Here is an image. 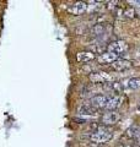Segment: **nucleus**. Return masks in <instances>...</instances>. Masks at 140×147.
Segmentation results:
<instances>
[{
  "label": "nucleus",
  "mask_w": 140,
  "mask_h": 147,
  "mask_svg": "<svg viewBox=\"0 0 140 147\" xmlns=\"http://www.w3.org/2000/svg\"><path fill=\"white\" fill-rule=\"evenodd\" d=\"M87 139L90 140L91 144L102 145V144H106V142H109L113 139V132L101 125L96 131H92L90 135H87Z\"/></svg>",
  "instance_id": "1"
},
{
  "label": "nucleus",
  "mask_w": 140,
  "mask_h": 147,
  "mask_svg": "<svg viewBox=\"0 0 140 147\" xmlns=\"http://www.w3.org/2000/svg\"><path fill=\"white\" fill-rule=\"evenodd\" d=\"M128 44L123 42V40H114V42L109 43L107 45V50H108L109 53H114L119 57V55H122L123 53H125L128 50Z\"/></svg>",
  "instance_id": "2"
},
{
  "label": "nucleus",
  "mask_w": 140,
  "mask_h": 147,
  "mask_svg": "<svg viewBox=\"0 0 140 147\" xmlns=\"http://www.w3.org/2000/svg\"><path fill=\"white\" fill-rule=\"evenodd\" d=\"M88 79L93 84H106V82H109L112 80V76L105 71H97V72H91L88 75Z\"/></svg>",
  "instance_id": "3"
},
{
  "label": "nucleus",
  "mask_w": 140,
  "mask_h": 147,
  "mask_svg": "<svg viewBox=\"0 0 140 147\" xmlns=\"http://www.w3.org/2000/svg\"><path fill=\"white\" fill-rule=\"evenodd\" d=\"M87 3L85 1H77V3H74L73 5H70L68 7V12L71 13V15L74 16H80L82 15V13H85L86 10H87Z\"/></svg>",
  "instance_id": "4"
},
{
  "label": "nucleus",
  "mask_w": 140,
  "mask_h": 147,
  "mask_svg": "<svg viewBox=\"0 0 140 147\" xmlns=\"http://www.w3.org/2000/svg\"><path fill=\"white\" fill-rule=\"evenodd\" d=\"M119 57L114 53H109V52H103L97 57V61L101 65H112L116 60H118Z\"/></svg>",
  "instance_id": "5"
},
{
  "label": "nucleus",
  "mask_w": 140,
  "mask_h": 147,
  "mask_svg": "<svg viewBox=\"0 0 140 147\" xmlns=\"http://www.w3.org/2000/svg\"><path fill=\"white\" fill-rule=\"evenodd\" d=\"M119 119H120V113L118 110H108L102 115L101 121L105 125H111V124H116Z\"/></svg>",
  "instance_id": "6"
},
{
  "label": "nucleus",
  "mask_w": 140,
  "mask_h": 147,
  "mask_svg": "<svg viewBox=\"0 0 140 147\" xmlns=\"http://www.w3.org/2000/svg\"><path fill=\"white\" fill-rule=\"evenodd\" d=\"M91 105L95 107L96 109H102V108H106L107 102H108V97L106 94H96L91 98Z\"/></svg>",
  "instance_id": "7"
},
{
  "label": "nucleus",
  "mask_w": 140,
  "mask_h": 147,
  "mask_svg": "<svg viewBox=\"0 0 140 147\" xmlns=\"http://www.w3.org/2000/svg\"><path fill=\"white\" fill-rule=\"evenodd\" d=\"M124 102V97L122 96H113V97H108V102H107L106 109L107 110H117Z\"/></svg>",
  "instance_id": "8"
},
{
  "label": "nucleus",
  "mask_w": 140,
  "mask_h": 147,
  "mask_svg": "<svg viewBox=\"0 0 140 147\" xmlns=\"http://www.w3.org/2000/svg\"><path fill=\"white\" fill-rule=\"evenodd\" d=\"M95 58H96V54L92 50H84V52H79L76 54L77 63H88V61H92Z\"/></svg>",
  "instance_id": "9"
},
{
  "label": "nucleus",
  "mask_w": 140,
  "mask_h": 147,
  "mask_svg": "<svg viewBox=\"0 0 140 147\" xmlns=\"http://www.w3.org/2000/svg\"><path fill=\"white\" fill-rule=\"evenodd\" d=\"M111 66L113 67V70H116V71H125V70H128V69L132 66V64H130L129 60H125V59H120L119 58L118 60H116Z\"/></svg>",
  "instance_id": "10"
},
{
  "label": "nucleus",
  "mask_w": 140,
  "mask_h": 147,
  "mask_svg": "<svg viewBox=\"0 0 140 147\" xmlns=\"http://www.w3.org/2000/svg\"><path fill=\"white\" fill-rule=\"evenodd\" d=\"M77 113L80 115H96L97 109L95 107H92L91 104H82L77 108Z\"/></svg>",
  "instance_id": "11"
},
{
  "label": "nucleus",
  "mask_w": 140,
  "mask_h": 147,
  "mask_svg": "<svg viewBox=\"0 0 140 147\" xmlns=\"http://www.w3.org/2000/svg\"><path fill=\"white\" fill-rule=\"evenodd\" d=\"M125 136L128 139H133V140H140V126H137V125H133L130 126L127 132H125Z\"/></svg>",
  "instance_id": "12"
},
{
  "label": "nucleus",
  "mask_w": 140,
  "mask_h": 147,
  "mask_svg": "<svg viewBox=\"0 0 140 147\" xmlns=\"http://www.w3.org/2000/svg\"><path fill=\"white\" fill-rule=\"evenodd\" d=\"M105 87L111 91H113L114 93H117V96H119L123 92V86L120 82H106Z\"/></svg>",
  "instance_id": "13"
},
{
  "label": "nucleus",
  "mask_w": 140,
  "mask_h": 147,
  "mask_svg": "<svg viewBox=\"0 0 140 147\" xmlns=\"http://www.w3.org/2000/svg\"><path fill=\"white\" fill-rule=\"evenodd\" d=\"M91 33L95 34V36H101V34H103V33H105V26L101 25V24L95 25V26H93L92 28H91Z\"/></svg>",
  "instance_id": "14"
},
{
  "label": "nucleus",
  "mask_w": 140,
  "mask_h": 147,
  "mask_svg": "<svg viewBox=\"0 0 140 147\" xmlns=\"http://www.w3.org/2000/svg\"><path fill=\"white\" fill-rule=\"evenodd\" d=\"M123 15H124V17H127V18H133V17H135V15H137V11H135L134 7L128 6V7L124 9Z\"/></svg>",
  "instance_id": "15"
},
{
  "label": "nucleus",
  "mask_w": 140,
  "mask_h": 147,
  "mask_svg": "<svg viewBox=\"0 0 140 147\" xmlns=\"http://www.w3.org/2000/svg\"><path fill=\"white\" fill-rule=\"evenodd\" d=\"M128 86L130 87L132 90H137L140 87V79L139 77H133V79H130L128 81Z\"/></svg>",
  "instance_id": "16"
},
{
  "label": "nucleus",
  "mask_w": 140,
  "mask_h": 147,
  "mask_svg": "<svg viewBox=\"0 0 140 147\" xmlns=\"http://www.w3.org/2000/svg\"><path fill=\"white\" fill-rule=\"evenodd\" d=\"M138 144H139V146H140V140H139V141H138Z\"/></svg>",
  "instance_id": "17"
}]
</instances>
